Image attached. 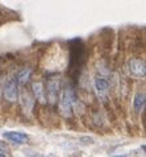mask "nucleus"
<instances>
[{
  "instance_id": "nucleus-1",
  "label": "nucleus",
  "mask_w": 146,
  "mask_h": 157,
  "mask_svg": "<svg viewBox=\"0 0 146 157\" xmlns=\"http://www.w3.org/2000/svg\"><path fill=\"white\" fill-rule=\"evenodd\" d=\"M70 59H68V71L74 78H76L79 75V73L82 70V67L84 66L86 63V57H87V53H86V46L82 40L79 38H75V40H71L70 42Z\"/></svg>"
},
{
  "instance_id": "nucleus-2",
  "label": "nucleus",
  "mask_w": 146,
  "mask_h": 157,
  "mask_svg": "<svg viewBox=\"0 0 146 157\" xmlns=\"http://www.w3.org/2000/svg\"><path fill=\"white\" fill-rule=\"evenodd\" d=\"M76 103V95L74 91V87L71 85H65L62 89L61 99H59V112L65 116L70 117L72 115V107Z\"/></svg>"
},
{
  "instance_id": "nucleus-3",
  "label": "nucleus",
  "mask_w": 146,
  "mask_h": 157,
  "mask_svg": "<svg viewBox=\"0 0 146 157\" xmlns=\"http://www.w3.org/2000/svg\"><path fill=\"white\" fill-rule=\"evenodd\" d=\"M59 81L55 79V78H50L46 82V90H45V94L48 97L49 103H55L58 99V95H59Z\"/></svg>"
},
{
  "instance_id": "nucleus-4",
  "label": "nucleus",
  "mask_w": 146,
  "mask_h": 157,
  "mask_svg": "<svg viewBox=\"0 0 146 157\" xmlns=\"http://www.w3.org/2000/svg\"><path fill=\"white\" fill-rule=\"evenodd\" d=\"M4 98H5L9 103H13L19 98V83L16 79L8 81L5 86H4Z\"/></svg>"
},
{
  "instance_id": "nucleus-5",
  "label": "nucleus",
  "mask_w": 146,
  "mask_h": 157,
  "mask_svg": "<svg viewBox=\"0 0 146 157\" xmlns=\"http://www.w3.org/2000/svg\"><path fill=\"white\" fill-rule=\"evenodd\" d=\"M129 71L134 77H145L146 74V65L144 59L133 58L129 61Z\"/></svg>"
},
{
  "instance_id": "nucleus-6",
  "label": "nucleus",
  "mask_w": 146,
  "mask_h": 157,
  "mask_svg": "<svg viewBox=\"0 0 146 157\" xmlns=\"http://www.w3.org/2000/svg\"><path fill=\"white\" fill-rule=\"evenodd\" d=\"M3 136H4V139H7L8 141L15 143V144H25L29 140L28 135L21 133V132H4Z\"/></svg>"
},
{
  "instance_id": "nucleus-7",
  "label": "nucleus",
  "mask_w": 146,
  "mask_h": 157,
  "mask_svg": "<svg viewBox=\"0 0 146 157\" xmlns=\"http://www.w3.org/2000/svg\"><path fill=\"white\" fill-rule=\"evenodd\" d=\"M21 106H23V110L24 112L27 114H31L32 110H33V106H34V98L32 97V94L29 91L25 90L23 95H21Z\"/></svg>"
},
{
  "instance_id": "nucleus-8",
  "label": "nucleus",
  "mask_w": 146,
  "mask_h": 157,
  "mask_svg": "<svg viewBox=\"0 0 146 157\" xmlns=\"http://www.w3.org/2000/svg\"><path fill=\"white\" fill-rule=\"evenodd\" d=\"M33 95L34 99L38 100L41 103H45V90H44V85L40 82L33 83Z\"/></svg>"
},
{
  "instance_id": "nucleus-9",
  "label": "nucleus",
  "mask_w": 146,
  "mask_h": 157,
  "mask_svg": "<svg viewBox=\"0 0 146 157\" xmlns=\"http://www.w3.org/2000/svg\"><path fill=\"white\" fill-rule=\"evenodd\" d=\"M134 110L137 112H142L144 108H145V104H146V97H145V93H137L136 97H134Z\"/></svg>"
},
{
  "instance_id": "nucleus-10",
  "label": "nucleus",
  "mask_w": 146,
  "mask_h": 157,
  "mask_svg": "<svg viewBox=\"0 0 146 157\" xmlns=\"http://www.w3.org/2000/svg\"><path fill=\"white\" fill-rule=\"evenodd\" d=\"M108 87H109V83L105 78L103 77H96L95 79V89L99 94H105L108 91Z\"/></svg>"
},
{
  "instance_id": "nucleus-11",
  "label": "nucleus",
  "mask_w": 146,
  "mask_h": 157,
  "mask_svg": "<svg viewBox=\"0 0 146 157\" xmlns=\"http://www.w3.org/2000/svg\"><path fill=\"white\" fill-rule=\"evenodd\" d=\"M32 74V69H24V70H21L19 74H17L16 77V82L19 85H25L29 79V77H31Z\"/></svg>"
},
{
  "instance_id": "nucleus-12",
  "label": "nucleus",
  "mask_w": 146,
  "mask_h": 157,
  "mask_svg": "<svg viewBox=\"0 0 146 157\" xmlns=\"http://www.w3.org/2000/svg\"><path fill=\"white\" fill-rule=\"evenodd\" d=\"M0 151H3V152H5V153H8V148H7V145L4 143H2L0 141Z\"/></svg>"
}]
</instances>
